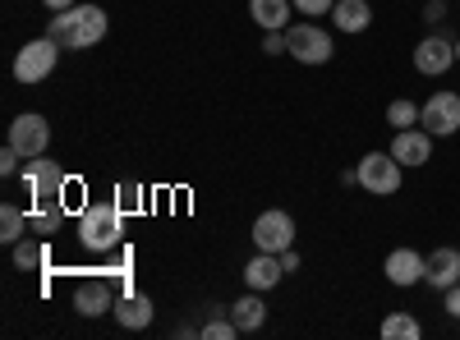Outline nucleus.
<instances>
[{
    "label": "nucleus",
    "mask_w": 460,
    "mask_h": 340,
    "mask_svg": "<svg viewBox=\"0 0 460 340\" xmlns=\"http://www.w3.org/2000/svg\"><path fill=\"white\" fill-rule=\"evenodd\" d=\"M281 276H286L281 253H258V257H249V267H244V290L267 294L272 285H281Z\"/></svg>",
    "instance_id": "obj_14"
},
{
    "label": "nucleus",
    "mask_w": 460,
    "mask_h": 340,
    "mask_svg": "<svg viewBox=\"0 0 460 340\" xmlns=\"http://www.w3.org/2000/svg\"><path fill=\"white\" fill-rule=\"evenodd\" d=\"M143 203H147L143 184H134V179H120V184H115V207H120L125 216H129V212H143Z\"/></svg>",
    "instance_id": "obj_25"
},
{
    "label": "nucleus",
    "mask_w": 460,
    "mask_h": 340,
    "mask_svg": "<svg viewBox=\"0 0 460 340\" xmlns=\"http://www.w3.org/2000/svg\"><path fill=\"white\" fill-rule=\"evenodd\" d=\"M382 272H387L392 285H419V281H424V253H414V248H392L387 262H382Z\"/></svg>",
    "instance_id": "obj_13"
},
{
    "label": "nucleus",
    "mask_w": 460,
    "mask_h": 340,
    "mask_svg": "<svg viewBox=\"0 0 460 340\" xmlns=\"http://www.w3.org/2000/svg\"><path fill=\"white\" fill-rule=\"evenodd\" d=\"M60 51H65V47L56 42V37H37V42H28V47L14 56V79H19V83H42V79H51Z\"/></svg>",
    "instance_id": "obj_6"
},
{
    "label": "nucleus",
    "mask_w": 460,
    "mask_h": 340,
    "mask_svg": "<svg viewBox=\"0 0 460 340\" xmlns=\"http://www.w3.org/2000/svg\"><path fill=\"white\" fill-rule=\"evenodd\" d=\"M281 267H286V276H290V272H299V253H295V248H286V253H281Z\"/></svg>",
    "instance_id": "obj_31"
},
{
    "label": "nucleus",
    "mask_w": 460,
    "mask_h": 340,
    "mask_svg": "<svg viewBox=\"0 0 460 340\" xmlns=\"http://www.w3.org/2000/svg\"><path fill=\"white\" fill-rule=\"evenodd\" d=\"M203 336H208V340H235V336H240V327L230 322V304H212V318H208Z\"/></svg>",
    "instance_id": "obj_23"
},
{
    "label": "nucleus",
    "mask_w": 460,
    "mask_h": 340,
    "mask_svg": "<svg viewBox=\"0 0 460 340\" xmlns=\"http://www.w3.org/2000/svg\"><path fill=\"white\" fill-rule=\"evenodd\" d=\"M10 143L19 147L23 157H42L47 147H51V125H47V116H37V110L19 116V120L10 125Z\"/></svg>",
    "instance_id": "obj_11"
},
{
    "label": "nucleus",
    "mask_w": 460,
    "mask_h": 340,
    "mask_svg": "<svg viewBox=\"0 0 460 340\" xmlns=\"http://www.w3.org/2000/svg\"><path fill=\"white\" fill-rule=\"evenodd\" d=\"M442 309H447L451 318H460V281H456L451 290H442Z\"/></svg>",
    "instance_id": "obj_30"
},
{
    "label": "nucleus",
    "mask_w": 460,
    "mask_h": 340,
    "mask_svg": "<svg viewBox=\"0 0 460 340\" xmlns=\"http://www.w3.org/2000/svg\"><path fill=\"white\" fill-rule=\"evenodd\" d=\"M451 65H456V42H451L447 32L433 28L424 42L414 47V69H419V74H429V79H442Z\"/></svg>",
    "instance_id": "obj_9"
},
{
    "label": "nucleus",
    "mask_w": 460,
    "mask_h": 340,
    "mask_svg": "<svg viewBox=\"0 0 460 340\" xmlns=\"http://www.w3.org/2000/svg\"><path fill=\"white\" fill-rule=\"evenodd\" d=\"M262 51H267V56H286V51H290L286 32H267V37H262Z\"/></svg>",
    "instance_id": "obj_28"
},
{
    "label": "nucleus",
    "mask_w": 460,
    "mask_h": 340,
    "mask_svg": "<svg viewBox=\"0 0 460 340\" xmlns=\"http://www.w3.org/2000/svg\"><path fill=\"white\" fill-rule=\"evenodd\" d=\"M115 322H120L125 331H143V327H152V299L138 294V290H125L120 299H115Z\"/></svg>",
    "instance_id": "obj_16"
},
{
    "label": "nucleus",
    "mask_w": 460,
    "mask_h": 340,
    "mask_svg": "<svg viewBox=\"0 0 460 340\" xmlns=\"http://www.w3.org/2000/svg\"><path fill=\"white\" fill-rule=\"evenodd\" d=\"M47 10H69V5H79V0H42Z\"/></svg>",
    "instance_id": "obj_32"
},
{
    "label": "nucleus",
    "mask_w": 460,
    "mask_h": 340,
    "mask_svg": "<svg viewBox=\"0 0 460 340\" xmlns=\"http://www.w3.org/2000/svg\"><path fill=\"white\" fill-rule=\"evenodd\" d=\"M387 125H392V129H414V125H419V106H414L410 97H396V101L387 106Z\"/></svg>",
    "instance_id": "obj_26"
},
{
    "label": "nucleus",
    "mask_w": 460,
    "mask_h": 340,
    "mask_svg": "<svg viewBox=\"0 0 460 340\" xmlns=\"http://www.w3.org/2000/svg\"><path fill=\"white\" fill-rule=\"evenodd\" d=\"M47 262H51L47 240H42V244H37V240H19V244H14V267H19V272H42Z\"/></svg>",
    "instance_id": "obj_20"
},
{
    "label": "nucleus",
    "mask_w": 460,
    "mask_h": 340,
    "mask_svg": "<svg viewBox=\"0 0 460 340\" xmlns=\"http://www.w3.org/2000/svg\"><path fill=\"white\" fill-rule=\"evenodd\" d=\"M249 14H253V23L262 32H286L295 5H290V0H249Z\"/></svg>",
    "instance_id": "obj_17"
},
{
    "label": "nucleus",
    "mask_w": 460,
    "mask_h": 340,
    "mask_svg": "<svg viewBox=\"0 0 460 340\" xmlns=\"http://www.w3.org/2000/svg\"><path fill=\"white\" fill-rule=\"evenodd\" d=\"M230 322L240 327V336L258 331V327L267 322V304H262V294H258V290H249L244 299H235V304H230Z\"/></svg>",
    "instance_id": "obj_18"
},
{
    "label": "nucleus",
    "mask_w": 460,
    "mask_h": 340,
    "mask_svg": "<svg viewBox=\"0 0 460 340\" xmlns=\"http://www.w3.org/2000/svg\"><path fill=\"white\" fill-rule=\"evenodd\" d=\"M253 244H258V253H286L295 244V216L281 207H267L253 221Z\"/></svg>",
    "instance_id": "obj_7"
},
{
    "label": "nucleus",
    "mask_w": 460,
    "mask_h": 340,
    "mask_svg": "<svg viewBox=\"0 0 460 340\" xmlns=\"http://www.w3.org/2000/svg\"><path fill=\"white\" fill-rule=\"evenodd\" d=\"M401 179H405V166L392 153H368L359 161V188H364V194H373V198H392L396 188H401Z\"/></svg>",
    "instance_id": "obj_5"
},
{
    "label": "nucleus",
    "mask_w": 460,
    "mask_h": 340,
    "mask_svg": "<svg viewBox=\"0 0 460 340\" xmlns=\"http://www.w3.org/2000/svg\"><path fill=\"white\" fill-rule=\"evenodd\" d=\"M382 336H387V340H419V336H424V327H419L410 313H392L387 322H382Z\"/></svg>",
    "instance_id": "obj_24"
},
{
    "label": "nucleus",
    "mask_w": 460,
    "mask_h": 340,
    "mask_svg": "<svg viewBox=\"0 0 460 340\" xmlns=\"http://www.w3.org/2000/svg\"><path fill=\"white\" fill-rule=\"evenodd\" d=\"M286 42H290V56L299 65H327L336 56V42L332 32L318 23V19H304V23H290L286 28Z\"/></svg>",
    "instance_id": "obj_4"
},
{
    "label": "nucleus",
    "mask_w": 460,
    "mask_h": 340,
    "mask_svg": "<svg viewBox=\"0 0 460 340\" xmlns=\"http://www.w3.org/2000/svg\"><path fill=\"white\" fill-rule=\"evenodd\" d=\"M23 184H28V198L37 212H47V207H65V166L60 161H47V157H28L23 161Z\"/></svg>",
    "instance_id": "obj_3"
},
{
    "label": "nucleus",
    "mask_w": 460,
    "mask_h": 340,
    "mask_svg": "<svg viewBox=\"0 0 460 340\" xmlns=\"http://www.w3.org/2000/svg\"><path fill=\"white\" fill-rule=\"evenodd\" d=\"M125 240V212L115 203H88L79 212V244L88 253H111Z\"/></svg>",
    "instance_id": "obj_2"
},
{
    "label": "nucleus",
    "mask_w": 460,
    "mask_h": 340,
    "mask_svg": "<svg viewBox=\"0 0 460 340\" xmlns=\"http://www.w3.org/2000/svg\"><path fill=\"white\" fill-rule=\"evenodd\" d=\"M74 309H79L84 318H102V313H115V290L97 276V281H84L79 290H74Z\"/></svg>",
    "instance_id": "obj_15"
},
{
    "label": "nucleus",
    "mask_w": 460,
    "mask_h": 340,
    "mask_svg": "<svg viewBox=\"0 0 460 340\" xmlns=\"http://www.w3.org/2000/svg\"><path fill=\"white\" fill-rule=\"evenodd\" d=\"M419 125H424L433 138H451L460 129V92H433L424 106H419Z\"/></svg>",
    "instance_id": "obj_8"
},
{
    "label": "nucleus",
    "mask_w": 460,
    "mask_h": 340,
    "mask_svg": "<svg viewBox=\"0 0 460 340\" xmlns=\"http://www.w3.org/2000/svg\"><path fill=\"white\" fill-rule=\"evenodd\" d=\"M456 60H460V42H456Z\"/></svg>",
    "instance_id": "obj_33"
},
{
    "label": "nucleus",
    "mask_w": 460,
    "mask_h": 340,
    "mask_svg": "<svg viewBox=\"0 0 460 340\" xmlns=\"http://www.w3.org/2000/svg\"><path fill=\"white\" fill-rule=\"evenodd\" d=\"M23 231H28V212L14 207V203H5V207H0V240L14 248V244L23 240Z\"/></svg>",
    "instance_id": "obj_21"
},
{
    "label": "nucleus",
    "mask_w": 460,
    "mask_h": 340,
    "mask_svg": "<svg viewBox=\"0 0 460 340\" xmlns=\"http://www.w3.org/2000/svg\"><path fill=\"white\" fill-rule=\"evenodd\" d=\"M290 5H295V14L323 19V14H332V5H336V0H290Z\"/></svg>",
    "instance_id": "obj_27"
},
{
    "label": "nucleus",
    "mask_w": 460,
    "mask_h": 340,
    "mask_svg": "<svg viewBox=\"0 0 460 340\" xmlns=\"http://www.w3.org/2000/svg\"><path fill=\"white\" fill-rule=\"evenodd\" d=\"M106 28H111V19H106L102 5H69V10L51 14L47 37H56L65 51H88V47H97L106 37Z\"/></svg>",
    "instance_id": "obj_1"
},
{
    "label": "nucleus",
    "mask_w": 460,
    "mask_h": 340,
    "mask_svg": "<svg viewBox=\"0 0 460 340\" xmlns=\"http://www.w3.org/2000/svg\"><path fill=\"white\" fill-rule=\"evenodd\" d=\"M60 225H65V207H47V212L28 207V231H32V235L51 240V235H60Z\"/></svg>",
    "instance_id": "obj_22"
},
{
    "label": "nucleus",
    "mask_w": 460,
    "mask_h": 340,
    "mask_svg": "<svg viewBox=\"0 0 460 340\" xmlns=\"http://www.w3.org/2000/svg\"><path fill=\"white\" fill-rule=\"evenodd\" d=\"M419 19H424L429 28H438V23L447 19V0H429V5H424V14H419Z\"/></svg>",
    "instance_id": "obj_29"
},
{
    "label": "nucleus",
    "mask_w": 460,
    "mask_h": 340,
    "mask_svg": "<svg viewBox=\"0 0 460 340\" xmlns=\"http://www.w3.org/2000/svg\"><path fill=\"white\" fill-rule=\"evenodd\" d=\"M332 23L341 32H364L373 23V5H368V0H336V5H332Z\"/></svg>",
    "instance_id": "obj_19"
},
{
    "label": "nucleus",
    "mask_w": 460,
    "mask_h": 340,
    "mask_svg": "<svg viewBox=\"0 0 460 340\" xmlns=\"http://www.w3.org/2000/svg\"><path fill=\"white\" fill-rule=\"evenodd\" d=\"M387 153H392L405 170L429 166V161H433V134H429L424 125H414V129H396V138H392Z\"/></svg>",
    "instance_id": "obj_10"
},
{
    "label": "nucleus",
    "mask_w": 460,
    "mask_h": 340,
    "mask_svg": "<svg viewBox=\"0 0 460 340\" xmlns=\"http://www.w3.org/2000/svg\"><path fill=\"white\" fill-rule=\"evenodd\" d=\"M424 281H429L433 290H451V285L460 281V244H456V248H433V253L424 257Z\"/></svg>",
    "instance_id": "obj_12"
}]
</instances>
